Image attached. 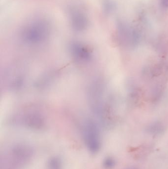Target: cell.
<instances>
[{
  "label": "cell",
  "mask_w": 168,
  "mask_h": 169,
  "mask_svg": "<svg viewBox=\"0 0 168 169\" xmlns=\"http://www.w3.org/2000/svg\"><path fill=\"white\" fill-rule=\"evenodd\" d=\"M51 27L48 22L42 18L33 19L25 25L20 32V38L28 45H38L49 38Z\"/></svg>",
  "instance_id": "1"
},
{
  "label": "cell",
  "mask_w": 168,
  "mask_h": 169,
  "mask_svg": "<svg viewBox=\"0 0 168 169\" xmlns=\"http://www.w3.org/2000/svg\"><path fill=\"white\" fill-rule=\"evenodd\" d=\"M11 121L16 125L31 128H39L45 125V117L38 108L32 107L16 113L12 116Z\"/></svg>",
  "instance_id": "2"
},
{
  "label": "cell",
  "mask_w": 168,
  "mask_h": 169,
  "mask_svg": "<svg viewBox=\"0 0 168 169\" xmlns=\"http://www.w3.org/2000/svg\"><path fill=\"white\" fill-rule=\"evenodd\" d=\"M69 49L71 56L78 63H86L92 59V52L83 44L74 42L70 44Z\"/></svg>",
  "instance_id": "3"
},
{
  "label": "cell",
  "mask_w": 168,
  "mask_h": 169,
  "mask_svg": "<svg viewBox=\"0 0 168 169\" xmlns=\"http://www.w3.org/2000/svg\"><path fill=\"white\" fill-rule=\"evenodd\" d=\"M82 130L85 139L90 148L93 150L98 149L99 146L98 131L93 121L85 120L83 123Z\"/></svg>",
  "instance_id": "4"
},
{
  "label": "cell",
  "mask_w": 168,
  "mask_h": 169,
  "mask_svg": "<svg viewBox=\"0 0 168 169\" xmlns=\"http://www.w3.org/2000/svg\"><path fill=\"white\" fill-rule=\"evenodd\" d=\"M72 27L77 31H82L87 28L88 19L83 11L78 8H73L70 14Z\"/></svg>",
  "instance_id": "5"
},
{
  "label": "cell",
  "mask_w": 168,
  "mask_h": 169,
  "mask_svg": "<svg viewBox=\"0 0 168 169\" xmlns=\"http://www.w3.org/2000/svg\"><path fill=\"white\" fill-rule=\"evenodd\" d=\"M6 78V81L8 88L12 90L19 89L24 84V74L20 69L16 68H13L8 70Z\"/></svg>",
  "instance_id": "6"
},
{
  "label": "cell",
  "mask_w": 168,
  "mask_h": 169,
  "mask_svg": "<svg viewBox=\"0 0 168 169\" xmlns=\"http://www.w3.org/2000/svg\"><path fill=\"white\" fill-rule=\"evenodd\" d=\"M114 165H115V161H113V160L111 159H109L107 160L106 162V165L109 168L112 167Z\"/></svg>",
  "instance_id": "7"
}]
</instances>
